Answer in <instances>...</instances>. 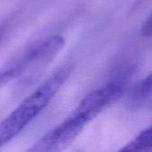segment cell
I'll return each instance as SVG.
<instances>
[{"label": "cell", "mask_w": 152, "mask_h": 152, "mask_svg": "<svg viewBox=\"0 0 152 152\" xmlns=\"http://www.w3.org/2000/svg\"><path fill=\"white\" fill-rule=\"evenodd\" d=\"M70 73L69 66L56 71L0 122V149L15 138L53 99Z\"/></svg>", "instance_id": "cell-1"}, {"label": "cell", "mask_w": 152, "mask_h": 152, "mask_svg": "<svg viewBox=\"0 0 152 152\" xmlns=\"http://www.w3.org/2000/svg\"><path fill=\"white\" fill-rule=\"evenodd\" d=\"M100 113L96 105L85 97L73 113L61 124L49 131L28 151L31 152L60 151L69 146L85 126Z\"/></svg>", "instance_id": "cell-2"}, {"label": "cell", "mask_w": 152, "mask_h": 152, "mask_svg": "<svg viewBox=\"0 0 152 152\" xmlns=\"http://www.w3.org/2000/svg\"><path fill=\"white\" fill-rule=\"evenodd\" d=\"M151 75L137 83L129 92L126 100L127 107L132 110H139L151 104Z\"/></svg>", "instance_id": "cell-3"}, {"label": "cell", "mask_w": 152, "mask_h": 152, "mask_svg": "<svg viewBox=\"0 0 152 152\" xmlns=\"http://www.w3.org/2000/svg\"><path fill=\"white\" fill-rule=\"evenodd\" d=\"M152 149V130L148 127L136 138L126 144L122 151H151Z\"/></svg>", "instance_id": "cell-4"}, {"label": "cell", "mask_w": 152, "mask_h": 152, "mask_svg": "<svg viewBox=\"0 0 152 152\" xmlns=\"http://www.w3.org/2000/svg\"><path fill=\"white\" fill-rule=\"evenodd\" d=\"M24 72V63L20 57L14 62L0 69V88L15 77L22 76Z\"/></svg>", "instance_id": "cell-5"}, {"label": "cell", "mask_w": 152, "mask_h": 152, "mask_svg": "<svg viewBox=\"0 0 152 152\" xmlns=\"http://www.w3.org/2000/svg\"><path fill=\"white\" fill-rule=\"evenodd\" d=\"M142 34L144 37H150L151 36V16H150L144 22L142 28Z\"/></svg>", "instance_id": "cell-6"}]
</instances>
